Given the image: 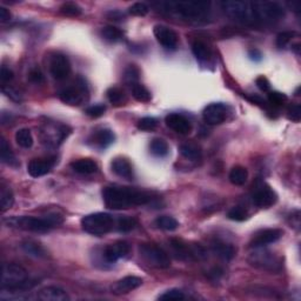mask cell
<instances>
[{
	"label": "cell",
	"mask_w": 301,
	"mask_h": 301,
	"mask_svg": "<svg viewBox=\"0 0 301 301\" xmlns=\"http://www.w3.org/2000/svg\"><path fill=\"white\" fill-rule=\"evenodd\" d=\"M102 199L106 207L111 210H127L133 206H141L152 201V194L146 191L131 187L108 186L102 190Z\"/></svg>",
	"instance_id": "cell-1"
},
{
	"label": "cell",
	"mask_w": 301,
	"mask_h": 301,
	"mask_svg": "<svg viewBox=\"0 0 301 301\" xmlns=\"http://www.w3.org/2000/svg\"><path fill=\"white\" fill-rule=\"evenodd\" d=\"M6 225L13 228H19L23 231L37 232V233H44L53 230L54 227L61 225L64 222L63 215L58 213H51L44 218L38 217H12L5 220Z\"/></svg>",
	"instance_id": "cell-2"
},
{
	"label": "cell",
	"mask_w": 301,
	"mask_h": 301,
	"mask_svg": "<svg viewBox=\"0 0 301 301\" xmlns=\"http://www.w3.org/2000/svg\"><path fill=\"white\" fill-rule=\"evenodd\" d=\"M164 10L183 17L185 19L199 20L205 18L210 11L211 4L207 2H167L160 4Z\"/></svg>",
	"instance_id": "cell-3"
},
{
	"label": "cell",
	"mask_w": 301,
	"mask_h": 301,
	"mask_svg": "<svg viewBox=\"0 0 301 301\" xmlns=\"http://www.w3.org/2000/svg\"><path fill=\"white\" fill-rule=\"evenodd\" d=\"M29 273L18 263H4L2 268V289L22 290L30 288Z\"/></svg>",
	"instance_id": "cell-4"
},
{
	"label": "cell",
	"mask_w": 301,
	"mask_h": 301,
	"mask_svg": "<svg viewBox=\"0 0 301 301\" xmlns=\"http://www.w3.org/2000/svg\"><path fill=\"white\" fill-rule=\"evenodd\" d=\"M80 222L81 227L86 233L95 237H102L109 233L114 227V219L112 215L102 212L85 215Z\"/></svg>",
	"instance_id": "cell-5"
},
{
	"label": "cell",
	"mask_w": 301,
	"mask_h": 301,
	"mask_svg": "<svg viewBox=\"0 0 301 301\" xmlns=\"http://www.w3.org/2000/svg\"><path fill=\"white\" fill-rule=\"evenodd\" d=\"M251 6L254 22L273 23L285 16L282 6L275 2H252Z\"/></svg>",
	"instance_id": "cell-6"
},
{
	"label": "cell",
	"mask_w": 301,
	"mask_h": 301,
	"mask_svg": "<svg viewBox=\"0 0 301 301\" xmlns=\"http://www.w3.org/2000/svg\"><path fill=\"white\" fill-rule=\"evenodd\" d=\"M139 254L150 267L166 269L171 266V259L167 253L155 244H141L139 246Z\"/></svg>",
	"instance_id": "cell-7"
},
{
	"label": "cell",
	"mask_w": 301,
	"mask_h": 301,
	"mask_svg": "<svg viewBox=\"0 0 301 301\" xmlns=\"http://www.w3.org/2000/svg\"><path fill=\"white\" fill-rule=\"evenodd\" d=\"M221 8L226 15L234 20L241 23H254L251 3L228 0L221 3Z\"/></svg>",
	"instance_id": "cell-8"
},
{
	"label": "cell",
	"mask_w": 301,
	"mask_h": 301,
	"mask_svg": "<svg viewBox=\"0 0 301 301\" xmlns=\"http://www.w3.org/2000/svg\"><path fill=\"white\" fill-rule=\"evenodd\" d=\"M249 262L254 267L269 272H278L281 268V259L269 251H256L249 256Z\"/></svg>",
	"instance_id": "cell-9"
},
{
	"label": "cell",
	"mask_w": 301,
	"mask_h": 301,
	"mask_svg": "<svg viewBox=\"0 0 301 301\" xmlns=\"http://www.w3.org/2000/svg\"><path fill=\"white\" fill-rule=\"evenodd\" d=\"M71 63L63 53H54L50 60L51 75L57 80H65L71 74Z\"/></svg>",
	"instance_id": "cell-10"
},
{
	"label": "cell",
	"mask_w": 301,
	"mask_h": 301,
	"mask_svg": "<svg viewBox=\"0 0 301 301\" xmlns=\"http://www.w3.org/2000/svg\"><path fill=\"white\" fill-rule=\"evenodd\" d=\"M87 91L84 83L68 86L59 92V98L64 104L70 106H79L84 102Z\"/></svg>",
	"instance_id": "cell-11"
},
{
	"label": "cell",
	"mask_w": 301,
	"mask_h": 301,
	"mask_svg": "<svg viewBox=\"0 0 301 301\" xmlns=\"http://www.w3.org/2000/svg\"><path fill=\"white\" fill-rule=\"evenodd\" d=\"M228 117V107L221 102H214L206 106L203 112V118L208 125H220Z\"/></svg>",
	"instance_id": "cell-12"
},
{
	"label": "cell",
	"mask_w": 301,
	"mask_h": 301,
	"mask_svg": "<svg viewBox=\"0 0 301 301\" xmlns=\"http://www.w3.org/2000/svg\"><path fill=\"white\" fill-rule=\"evenodd\" d=\"M283 232L279 228H266L261 230L253 235L251 241H249V247L260 248L269 244H274L281 239Z\"/></svg>",
	"instance_id": "cell-13"
},
{
	"label": "cell",
	"mask_w": 301,
	"mask_h": 301,
	"mask_svg": "<svg viewBox=\"0 0 301 301\" xmlns=\"http://www.w3.org/2000/svg\"><path fill=\"white\" fill-rule=\"evenodd\" d=\"M153 33H155V37L158 40V43L165 49H177L178 43H179V37H178L176 31L165 25H156L155 29H153Z\"/></svg>",
	"instance_id": "cell-14"
},
{
	"label": "cell",
	"mask_w": 301,
	"mask_h": 301,
	"mask_svg": "<svg viewBox=\"0 0 301 301\" xmlns=\"http://www.w3.org/2000/svg\"><path fill=\"white\" fill-rule=\"evenodd\" d=\"M253 203L258 207L268 208L274 205L278 201V196L274 192V190L268 186V185H261V186L256 187L252 196Z\"/></svg>",
	"instance_id": "cell-15"
},
{
	"label": "cell",
	"mask_w": 301,
	"mask_h": 301,
	"mask_svg": "<svg viewBox=\"0 0 301 301\" xmlns=\"http://www.w3.org/2000/svg\"><path fill=\"white\" fill-rule=\"evenodd\" d=\"M56 162H57L56 157H49V158H43V159H33L31 160L29 165H27V172H29L30 176L33 178L46 176V174L50 173L51 170L53 169Z\"/></svg>",
	"instance_id": "cell-16"
},
{
	"label": "cell",
	"mask_w": 301,
	"mask_h": 301,
	"mask_svg": "<svg viewBox=\"0 0 301 301\" xmlns=\"http://www.w3.org/2000/svg\"><path fill=\"white\" fill-rule=\"evenodd\" d=\"M129 251H131V246H129L128 242L120 240L114 242V244L108 245L107 247H105L104 252H102V256H104L105 261L113 263L118 261L119 259L125 258L129 253Z\"/></svg>",
	"instance_id": "cell-17"
},
{
	"label": "cell",
	"mask_w": 301,
	"mask_h": 301,
	"mask_svg": "<svg viewBox=\"0 0 301 301\" xmlns=\"http://www.w3.org/2000/svg\"><path fill=\"white\" fill-rule=\"evenodd\" d=\"M165 122L167 127H170L171 129H173L174 132L183 135L190 134L193 128L192 122L188 120L185 115L179 114V113H171V114L166 117Z\"/></svg>",
	"instance_id": "cell-18"
},
{
	"label": "cell",
	"mask_w": 301,
	"mask_h": 301,
	"mask_svg": "<svg viewBox=\"0 0 301 301\" xmlns=\"http://www.w3.org/2000/svg\"><path fill=\"white\" fill-rule=\"evenodd\" d=\"M143 280L139 276L135 275H128L125 276L118 281H115L111 286V290L113 294H117V295H121V294H127L132 290L139 288L142 285Z\"/></svg>",
	"instance_id": "cell-19"
},
{
	"label": "cell",
	"mask_w": 301,
	"mask_h": 301,
	"mask_svg": "<svg viewBox=\"0 0 301 301\" xmlns=\"http://www.w3.org/2000/svg\"><path fill=\"white\" fill-rule=\"evenodd\" d=\"M115 135L109 128H99L94 131L88 138V142L97 148H106L114 142Z\"/></svg>",
	"instance_id": "cell-20"
},
{
	"label": "cell",
	"mask_w": 301,
	"mask_h": 301,
	"mask_svg": "<svg viewBox=\"0 0 301 301\" xmlns=\"http://www.w3.org/2000/svg\"><path fill=\"white\" fill-rule=\"evenodd\" d=\"M38 297L43 301H67L70 300L67 293L63 288L57 286H49L40 289Z\"/></svg>",
	"instance_id": "cell-21"
},
{
	"label": "cell",
	"mask_w": 301,
	"mask_h": 301,
	"mask_svg": "<svg viewBox=\"0 0 301 301\" xmlns=\"http://www.w3.org/2000/svg\"><path fill=\"white\" fill-rule=\"evenodd\" d=\"M112 171L117 174L118 177L124 178V179L131 180L133 178V167L132 164L126 158L118 157L112 162Z\"/></svg>",
	"instance_id": "cell-22"
},
{
	"label": "cell",
	"mask_w": 301,
	"mask_h": 301,
	"mask_svg": "<svg viewBox=\"0 0 301 301\" xmlns=\"http://www.w3.org/2000/svg\"><path fill=\"white\" fill-rule=\"evenodd\" d=\"M71 169L74 171V172L79 173V174H93L98 171V165L94 160L92 159H78L74 160L73 163H71Z\"/></svg>",
	"instance_id": "cell-23"
},
{
	"label": "cell",
	"mask_w": 301,
	"mask_h": 301,
	"mask_svg": "<svg viewBox=\"0 0 301 301\" xmlns=\"http://www.w3.org/2000/svg\"><path fill=\"white\" fill-rule=\"evenodd\" d=\"M212 249H213L215 255H218L222 260H226V261L233 259L235 253H237V249H235L233 245L224 241H215L212 245Z\"/></svg>",
	"instance_id": "cell-24"
},
{
	"label": "cell",
	"mask_w": 301,
	"mask_h": 301,
	"mask_svg": "<svg viewBox=\"0 0 301 301\" xmlns=\"http://www.w3.org/2000/svg\"><path fill=\"white\" fill-rule=\"evenodd\" d=\"M0 158H2V162L6 164V165L12 167L19 166L18 159H17L15 153L12 152L11 147H10L8 141H6L5 138H3V136H2V141H0Z\"/></svg>",
	"instance_id": "cell-25"
},
{
	"label": "cell",
	"mask_w": 301,
	"mask_h": 301,
	"mask_svg": "<svg viewBox=\"0 0 301 301\" xmlns=\"http://www.w3.org/2000/svg\"><path fill=\"white\" fill-rule=\"evenodd\" d=\"M23 251L26 253L27 255L33 256V258H46L47 256V251L43 247L42 245L38 244L36 241L32 240H26L22 244Z\"/></svg>",
	"instance_id": "cell-26"
},
{
	"label": "cell",
	"mask_w": 301,
	"mask_h": 301,
	"mask_svg": "<svg viewBox=\"0 0 301 301\" xmlns=\"http://www.w3.org/2000/svg\"><path fill=\"white\" fill-rule=\"evenodd\" d=\"M15 204V196H13L11 188L5 183L0 185V205H2V212L5 213Z\"/></svg>",
	"instance_id": "cell-27"
},
{
	"label": "cell",
	"mask_w": 301,
	"mask_h": 301,
	"mask_svg": "<svg viewBox=\"0 0 301 301\" xmlns=\"http://www.w3.org/2000/svg\"><path fill=\"white\" fill-rule=\"evenodd\" d=\"M179 150L181 156L188 160H199L201 159V156H203L200 146H198L197 143H183V145L180 146Z\"/></svg>",
	"instance_id": "cell-28"
},
{
	"label": "cell",
	"mask_w": 301,
	"mask_h": 301,
	"mask_svg": "<svg viewBox=\"0 0 301 301\" xmlns=\"http://www.w3.org/2000/svg\"><path fill=\"white\" fill-rule=\"evenodd\" d=\"M230 181L235 186H242L248 179V171L242 166H234L230 172Z\"/></svg>",
	"instance_id": "cell-29"
},
{
	"label": "cell",
	"mask_w": 301,
	"mask_h": 301,
	"mask_svg": "<svg viewBox=\"0 0 301 301\" xmlns=\"http://www.w3.org/2000/svg\"><path fill=\"white\" fill-rule=\"evenodd\" d=\"M192 52L199 61H206L211 57V50L203 40H196L192 44Z\"/></svg>",
	"instance_id": "cell-30"
},
{
	"label": "cell",
	"mask_w": 301,
	"mask_h": 301,
	"mask_svg": "<svg viewBox=\"0 0 301 301\" xmlns=\"http://www.w3.org/2000/svg\"><path fill=\"white\" fill-rule=\"evenodd\" d=\"M149 150L153 156L164 158L169 155V143L162 138H155L149 143Z\"/></svg>",
	"instance_id": "cell-31"
},
{
	"label": "cell",
	"mask_w": 301,
	"mask_h": 301,
	"mask_svg": "<svg viewBox=\"0 0 301 301\" xmlns=\"http://www.w3.org/2000/svg\"><path fill=\"white\" fill-rule=\"evenodd\" d=\"M155 225L157 228L163 231H176L179 227V222L177 221V219L170 215H162L156 219Z\"/></svg>",
	"instance_id": "cell-32"
},
{
	"label": "cell",
	"mask_w": 301,
	"mask_h": 301,
	"mask_svg": "<svg viewBox=\"0 0 301 301\" xmlns=\"http://www.w3.org/2000/svg\"><path fill=\"white\" fill-rule=\"evenodd\" d=\"M131 91H132L133 98L139 102H148L150 101V99H152V94H150L148 88L143 86L142 84L136 83L134 85H132Z\"/></svg>",
	"instance_id": "cell-33"
},
{
	"label": "cell",
	"mask_w": 301,
	"mask_h": 301,
	"mask_svg": "<svg viewBox=\"0 0 301 301\" xmlns=\"http://www.w3.org/2000/svg\"><path fill=\"white\" fill-rule=\"evenodd\" d=\"M106 95H107L108 101L114 106L124 105V102H126L125 92L119 87H109L106 92Z\"/></svg>",
	"instance_id": "cell-34"
},
{
	"label": "cell",
	"mask_w": 301,
	"mask_h": 301,
	"mask_svg": "<svg viewBox=\"0 0 301 301\" xmlns=\"http://www.w3.org/2000/svg\"><path fill=\"white\" fill-rule=\"evenodd\" d=\"M16 141L23 148H30L33 145V136L29 128H22L16 133Z\"/></svg>",
	"instance_id": "cell-35"
},
{
	"label": "cell",
	"mask_w": 301,
	"mask_h": 301,
	"mask_svg": "<svg viewBox=\"0 0 301 301\" xmlns=\"http://www.w3.org/2000/svg\"><path fill=\"white\" fill-rule=\"evenodd\" d=\"M101 36L104 39L108 40V42L115 43L124 38V32L115 26H106L101 30Z\"/></svg>",
	"instance_id": "cell-36"
},
{
	"label": "cell",
	"mask_w": 301,
	"mask_h": 301,
	"mask_svg": "<svg viewBox=\"0 0 301 301\" xmlns=\"http://www.w3.org/2000/svg\"><path fill=\"white\" fill-rule=\"evenodd\" d=\"M136 225H138L136 219L131 218V217H122L119 219L115 227H117V230L119 232H124V233H126V232L134 230Z\"/></svg>",
	"instance_id": "cell-37"
},
{
	"label": "cell",
	"mask_w": 301,
	"mask_h": 301,
	"mask_svg": "<svg viewBox=\"0 0 301 301\" xmlns=\"http://www.w3.org/2000/svg\"><path fill=\"white\" fill-rule=\"evenodd\" d=\"M81 12V8L75 3H65L60 8V13L66 17H79Z\"/></svg>",
	"instance_id": "cell-38"
},
{
	"label": "cell",
	"mask_w": 301,
	"mask_h": 301,
	"mask_svg": "<svg viewBox=\"0 0 301 301\" xmlns=\"http://www.w3.org/2000/svg\"><path fill=\"white\" fill-rule=\"evenodd\" d=\"M228 219L233 221H245L246 219L248 218V213L245 208H242L240 206H235L233 208H231L227 213Z\"/></svg>",
	"instance_id": "cell-39"
},
{
	"label": "cell",
	"mask_w": 301,
	"mask_h": 301,
	"mask_svg": "<svg viewBox=\"0 0 301 301\" xmlns=\"http://www.w3.org/2000/svg\"><path fill=\"white\" fill-rule=\"evenodd\" d=\"M288 100L286 94L281 92H269L268 93V102L274 107H281Z\"/></svg>",
	"instance_id": "cell-40"
},
{
	"label": "cell",
	"mask_w": 301,
	"mask_h": 301,
	"mask_svg": "<svg viewBox=\"0 0 301 301\" xmlns=\"http://www.w3.org/2000/svg\"><path fill=\"white\" fill-rule=\"evenodd\" d=\"M139 68L135 66V65H129V66L126 68L125 71V80L126 83H128L129 85H134L138 83L139 80Z\"/></svg>",
	"instance_id": "cell-41"
},
{
	"label": "cell",
	"mask_w": 301,
	"mask_h": 301,
	"mask_svg": "<svg viewBox=\"0 0 301 301\" xmlns=\"http://www.w3.org/2000/svg\"><path fill=\"white\" fill-rule=\"evenodd\" d=\"M158 299L159 300H164V301L183 300V299H185V294H184V292H181L180 289L173 288V289L166 290L165 293H163L162 295H159Z\"/></svg>",
	"instance_id": "cell-42"
},
{
	"label": "cell",
	"mask_w": 301,
	"mask_h": 301,
	"mask_svg": "<svg viewBox=\"0 0 301 301\" xmlns=\"http://www.w3.org/2000/svg\"><path fill=\"white\" fill-rule=\"evenodd\" d=\"M295 34L296 33L294 32V31H285V32L279 33L278 37H276V46H278L279 49H283V47H286L287 44H288L290 40L293 39Z\"/></svg>",
	"instance_id": "cell-43"
},
{
	"label": "cell",
	"mask_w": 301,
	"mask_h": 301,
	"mask_svg": "<svg viewBox=\"0 0 301 301\" xmlns=\"http://www.w3.org/2000/svg\"><path fill=\"white\" fill-rule=\"evenodd\" d=\"M158 125V120L153 117H145L140 119L138 122V128L141 131H153Z\"/></svg>",
	"instance_id": "cell-44"
},
{
	"label": "cell",
	"mask_w": 301,
	"mask_h": 301,
	"mask_svg": "<svg viewBox=\"0 0 301 301\" xmlns=\"http://www.w3.org/2000/svg\"><path fill=\"white\" fill-rule=\"evenodd\" d=\"M128 12H129V15L135 16V17H145L147 13L149 12V9H148V6H147L146 4H143V3H135V4L129 6Z\"/></svg>",
	"instance_id": "cell-45"
},
{
	"label": "cell",
	"mask_w": 301,
	"mask_h": 301,
	"mask_svg": "<svg viewBox=\"0 0 301 301\" xmlns=\"http://www.w3.org/2000/svg\"><path fill=\"white\" fill-rule=\"evenodd\" d=\"M106 112V106L104 104H97L93 106H90L85 109V113L91 118H99L101 115H104V113Z\"/></svg>",
	"instance_id": "cell-46"
},
{
	"label": "cell",
	"mask_w": 301,
	"mask_h": 301,
	"mask_svg": "<svg viewBox=\"0 0 301 301\" xmlns=\"http://www.w3.org/2000/svg\"><path fill=\"white\" fill-rule=\"evenodd\" d=\"M287 114H288V119L292 121L299 122L301 118V108L299 104L290 105L288 109H287Z\"/></svg>",
	"instance_id": "cell-47"
},
{
	"label": "cell",
	"mask_w": 301,
	"mask_h": 301,
	"mask_svg": "<svg viewBox=\"0 0 301 301\" xmlns=\"http://www.w3.org/2000/svg\"><path fill=\"white\" fill-rule=\"evenodd\" d=\"M3 93H4L6 97H9L10 99H12L13 101H22V95H20V93L18 91L16 90V88L11 87L9 85V86H6V85H3Z\"/></svg>",
	"instance_id": "cell-48"
},
{
	"label": "cell",
	"mask_w": 301,
	"mask_h": 301,
	"mask_svg": "<svg viewBox=\"0 0 301 301\" xmlns=\"http://www.w3.org/2000/svg\"><path fill=\"white\" fill-rule=\"evenodd\" d=\"M29 79L34 84H42L45 80V78H44V74L39 68H32L29 73Z\"/></svg>",
	"instance_id": "cell-49"
},
{
	"label": "cell",
	"mask_w": 301,
	"mask_h": 301,
	"mask_svg": "<svg viewBox=\"0 0 301 301\" xmlns=\"http://www.w3.org/2000/svg\"><path fill=\"white\" fill-rule=\"evenodd\" d=\"M13 78H15V73H13V71L10 70L9 67L3 66L2 72H0V79H2L3 85H4L5 83H10Z\"/></svg>",
	"instance_id": "cell-50"
},
{
	"label": "cell",
	"mask_w": 301,
	"mask_h": 301,
	"mask_svg": "<svg viewBox=\"0 0 301 301\" xmlns=\"http://www.w3.org/2000/svg\"><path fill=\"white\" fill-rule=\"evenodd\" d=\"M255 84L259 90H261L263 92H267L269 91V88H271V84H269L268 79L266 77H263V75H260V77L256 78Z\"/></svg>",
	"instance_id": "cell-51"
},
{
	"label": "cell",
	"mask_w": 301,
	"mask_h": 301,
	"mask_svg": "<svg viewBox=\"0 0 301 301\" xmlns=\"http://www.w3.org/2000/svg\"><path fill=\"white\" fill-rule=\"evenodd\" d=\"M11 20V13L8 9L0 8V22L2 23H8Z\"/></svg>",
	"instance_id": "cell-52"
},
{
	"label": "cell",
	"mask_w": 301,
	"mask_h": 301,
	"mask_svg": "<svg viewBox=\"0 0 301 301\" xmlns=\"http://www.w3.org/2000/svg\"><path fill=\"white\" fill-rule=\"evenodd\" d=\"M248 57H249V59L253 60V61H260V60L262 59V54H261V52H260L259 50H255V49L249 50Z\"/></svg>",
	"instance_id": "cell-53"
}]
</instances>
